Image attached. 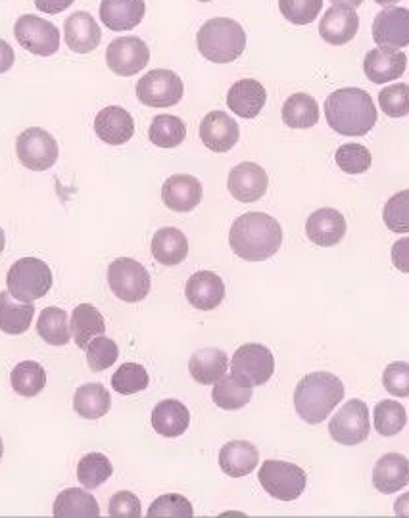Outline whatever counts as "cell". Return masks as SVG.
I'll list each match as a JSON object with an SVG mask.
<instances>
[{"label":"cell","instance_id":"9a60e30c","mask_svg":"<svg viewBox=\"0 0 409 518\" xmlns=\"http://www.w3.org/2000/svg\"><path fill=\"white\" fill-rule=\"evenodd\" d=\"M267 185H269V177L264 167L252 162H244L233 167L227 179V187L233 194V198L244 204L262 200L267 192Z\"/></svg>","mask_w":409,"mask_h":518},{"label":"cell","instance_id":"4dcf8cb0","mask_svg":"<svg viewBox=\"0 0 409 518\" xmlns=\"http://www.w3.org/2000/svg\"><path fill=\"white\" fill-rule=\"evenodd\" d=\"M229 369V357L223 350L204 348L189 361V373L198 384H216Z\"/></svg>","mask_w":409,"mask_h":518},{"label":"cell","instance_id":"f5cc1de1","mask_svg":"<svg viewBox=\"0 0 409 518\" xmlns=\"http://www.w3.org/2000/svg\"><path fill=\"white\" fill-rule=\"evenodd\" d=\"M75 0H35L37 10H41L43 14H60L64 10H68Z\"/></svg>","mask_w":409,"mask_h":518},{"label":"cell","instance_id":"2e32d148","mask_svg":"<svg viewBox=\"0 0 409 518\" xmlns=\"http://www.w3.org/2000/svg\"><path fill=\"white\" fill-rule=\"evenodd\" d=\"M200 139L212 152L225 154L241 139V129L229 114L210 112L200 123Z\"/></svg>","mask_w":409,"mask_h":518},{"label":"cell","instance_id":"94428289","mask_svg":"<svg viewBox=\"0 0 409 518\" xmlns=\"http://www.w3.org/2000/svg\"><path fill=\"white\" fill-rule=\"evenodd\" d=\"M198 2H210V0H198Z\"/></svg>","mask_w":409,"mask_h":518},{"label":"cell","instance_id":"cb8c5ba5","mask_svg":"<svg viewBox=\"0 0 409 518\" xmlns=\"http://www.w3.org/2000/svg\"><path fill=\"white\" fill-rule=\"evenodd\" d=\"M267 93L256 79H241L227 93V106L239 118L254 119L264 110Z\"/></svg>","mask_w":409,"mask_h":518},{"label":"cell","instance_id":"484cf974","mask_svg":"<svg viewBox=\"0 0 409 518\" xmlns=\"http://www.w3.org/2000/svg\"><path fill=\"white\" fill-rule=\"evenodd\" d=\"M185 294L191 306L200 311H212L225 298V284L212 271H198L189 279Z\"/></svg>","mask_w":409,"mask_h":518},{"label":"cell","instance_id":"74e56055","mask_svg":"<svg viewBox=\"0 0 409 518\" xmlns=\"http://www.w3.org/2000/svg\"><path fill=\"white\" fill-rule=\"evenodd\" d=\"M212 400L217 407L225 409V411H237L246 407L252 400V388L244 386L233 375H223L214 384V392H212Z\"/></svg>","mask_w":409,"mask_h":518},{"label":"cell","instance_id":"7a4b0ae2","mask_svg":"<svg viewBox=\"0 0 409 518\" xmlns=\"http://www.w3.org/2000/svg\"><path fill=\"white\" fill-rule=\"evenodd\" d=\"M325 118L333 131L344 137H363L377 123L373 98L363 89H338L325 102Z\"/></svg>","mask_w":409,"mask_h":518},{"label":"cell","instance_id":"e0dca14e","mask_svg":"<svg viewBox=\"0 0 409 518\" xmlns=\"http://www.w3.org/2000/svg\"><path fill=\"white\" fill-rule=\"evenodd\" d=\"M360 29V18L354 8L348 6H333L329 8L319 24V35L325 43L340 47L350 43Z\"/></svg>","mask_w":409,"mask_h":518},{"label":"cell","instance_id":"44dd1931","mask_svg":"<svg viewBox=\"0 0 409 518\" xmlns=\"http://www.w3.org/2000/svg\"><path fill=\"white\" fill-rule=\"evenodd\" d=\"M409 484V461L402 453H386L373 469V486L381 494H396Z\"/></svg>","mask_w":409,"mask_h":518},{"label":"cell","instance_id":"bcb514c9","mask_svg":"<svg viewBox=\"0 0 409 518\" xmlns=\"http://www.w3.org/2000/svg\"><path fill=\"white\" fill-rule=\"evenodd\" d=\"M150 518H191L194 517L193 505L187 497L179 494H166L158 497L150 509Z\"/></svg>","mask_w":409,"mask_h":518},{"label":"cell","instance_id":"7bdbcfd3","mask_svg":"<svg viewBox=\"0 0 409 518\" xmlns=\"http://www.w3.org/2000/svg\"><path fill=\"white\" fill-rule=\"evenodd\" d=\"M338 169H342L348 175H361L371 167V152L367 146L358 142L342 144L337 150Z\"/></svg>","mask_w":409,"mask_h":518},{"label":"cell","instance_id":"11a10c76","mask_svg":"<svg viewBox=\"0 0 409 518\" xmlns=\"http://www.w3.org/2000/svg\"><path fill=\"white\" fill-rule=\"evenodd\" d=\"M394 513L396 517H409V492L408 494L400 495L394 503Z\"/></svg>","mask_w":409,"mask_h":518},{"label":"cell","instance_id":"816d5d0a","mask_svg":"<svg viewBox=\"0 0 409 518\" xmlns=\"http://www.w3.org/2000/svg\"><path fill=\"white\" fill-rule=\"evenodd\" d=\"M392 265L402 273H409V236L394 242V246H392Z\"/></svg>","mask_w":409,"mask_h":518},{"label":"cell","instance_id":"ba28073f","mask_svg":"<svg viewBox=\"0 0 409 518\" xmlns=\"http://www.w3.org/2000/svg\"><path fill=\"white\" fill-rule=\"evenodd\" d=\"M275 373V357L264 344H244L231 359V375L244 386H262Z\"/></svg>","mask_w":409,"mask_h":518},{"label":"cell","instance_id":"91938a15","mask_svg":"<svg viewBox=\"0 0 409 518\" xmlns=\"http://www.w3.org/2000/svg\"><path fill=\"white\" fill-rule=\"evenodd\" d=\"M2 453H4V446H2V440H0V459H2Z\"/></svg>","mask_w":409,"mask_h":518},{"label":"cell","instance_id":"f1b7e54d","mask_svg":"<svg viewBox=\"0 0 409 518\" xmlns=\"http://www.w3.org/2000/svg\"><path fill=\"white\" fill-rule=\"evenodd\" d=\"M152 256L162 265H179L189 256V240L183 231L164 227L152 238Z\"/></svg>","mask_w":409,"mask_h":518},{"label":"cell","instance_id":"6da1fadb","mask_svg":"<svg viewBox=\"0 0 409 518\" xmlns=\"http://www.w3.org/2000/svg\"><path fill=\"white\" fill-rule=\"evenodd\" d=\"M229 244L244 261H265L279 252L283 229L279 221L267 213H244L231 227Z\"/></svg>","mask_w":409,"mask_h":518},{"label":"cell","instance_id":"e575fe53","mask_svg":"<svg viewBox=\"0 0 409 518\" xmlns=\"http://www.w3.org/2000/svg\"><path fill=\"white\" fill-rule=\"evenodd\" d=\"M283 121L290 129H310L319 121V104L313 96L296 93L283 104Z\"/></svg>","mask_w":409,"mask_h":518},{"label":"cell","instance_id":"836d02e7","mask_svg":"<svg viewBox=\"0 0 409 518\" xmlns=\"http://www.w3.org/2000/svg\"><path fill=\"white\" fill-rule=\"evenodd\" d=\"M110 405H112L110 392L98 382L77 388V392L73 396V407H75L77 415L83 419H89V421L104 417L110 411Z\"/></svg>","mask_w":409,"mask_h":518},{"label":"cell","instance_id":"8992f818","mask_svg":"<svg viewBox=\"0 0 409 518\" xmlns=\"http://www.w3.org/2000/svg\"><path fill=\"white\" fill-rule=\"evenodd\" d=\"M260 484L267 494L279 501H294L304 494L308 476L304 469L287 461L269 459L258 472Z\"/></svg>","mask_w":409,"mask_h":518},{"label":"cell","instance_id":"c3c4849f","mask_svg":"<svg viewBox=\"0 0 409 518\" xmlns=\"http://www.w3.org/2000/svg\"><path fill=\"white\" fill-rule=\"evenodd\" d=\"M381 110L388 118H404L409 114V85L396 83L379 93Z\"/></svg>","mask_w":409,"mask_h":518},{"label":"cell","instance_id":"f907efd6","mask_svg":"<svg viewBox=\"0 0 409 518\" xmlns=\"http://www.w3.org/2000/svg\"><path fill=\"white\" fill-rule=\"evenodd\" d=\"M108 515L114 518H139L143 515L141 501L131 492H118L110 499Z\"/></svg>","mask_w":409,"mask_h":518},{"label":"cell","instance_id":"3957f363","mask_svg":"<svg viewBox=\"0 0 409 518\" xmlns=\"http://www.w3.org/2000/svg\"><path fill=\"white\" fill-rule=\"evenodd\" d=\"M344 400V384L340 378L319 371L302 378L294 392V407L302 421L321 424Z\"/></svg>","mask_w":409,"mask_h":518},{"label":"cell","instance_id":"9c48e42d","mask_svg":"<svg viewBox=\"0 0 409 518\" xmlns=\"http://www.w3.org/2000/svg\"><path fill=\"white\" fill-rule=\"evenodd\" d=\"M185 85L171 70H152L137 83V96L148 108H171L181 102Z\"/></svg>","mask_w":409,"mask_h":518},{"label":"cell","instance_id":"b9f144b4","mask_svg":"<svg viewBox=\"0 0 409 518\" xmlns=\"http://www.w3.org/2000/svg\"><path fill=\"white\" fill-rule=\"evenodd\" d=\"M150 378L139 363H123L112 377V388L121 396H131L148 388Z\"/></svg>","mask_w":409,"mask_h":518},{"label":"cell","instance_id":"f6af8a7d","mask_svg":"<svg viewBox=\"0 0 409 518\" xmlns=\"http://www.w3.org/2000/svg\"><path fill=\"white\" fill-rule=\"evenodd\" d=\"M383 219H385L388 231L398 233V235L409 233V190H402V192L394 194L386 202Z\"/></svg>","mask_w":409,"mask_h":518},{"label":"cell","instance_id":"9f6ffc18","mask_svg":"<svg viewBox=\"0 0 409 518\" xmlns=\"http://www.w3.org/2000/svg\"><path fill=\"white\" fill-rule=\"evenodd\" d=\"M333 2V6H348V8H358L363 4V0H331Z\"/></svg>","mask_w":409,"mask_h":518},{"label":"cell","instance_id":"681fc988","mask_svg":"<svg viewBox=\"0 0 409 518\" xmlns=\"http://www.w3.org/2000/svg\"><path fill=\"white\" fill-rule=\"evenodd\" d=\"M383 384L394 398H409V363L394 361L385 369Z\"/></svg>","mask_w":409,"mask_h":518},{"label":"cell","instance_id":"ac0fdd59","mask_svg":"<svg viewBox=\"0 0 409 518\" xmlns=\"http://www.w3.org/2000/svg\"><path fill=\"white\" fill-rule=\"evenodd\" d=\"M162 200L171 212H193L202 200V185L193 175H171L162 187Z\"/></svg>","mask_w":409,"mask_h":518},{"label":"cell","instance_id":"30bf717a","mask_svg":"<svg viewBox=\"0 0 409 518\" xmlns=\"http://www.w3.org/2000/svg\"><path fill=\"white\" fill-rule=\"evenodd\" d=\"M14 35L16 41L35 56H52L60 48L58 27L41 16L25 14L18 18L14 25Z\"/></svg>","mask_w":409,"mask_h":518},{"label":"cell","instance_id":"d6986e66","mask_svg":"<svg viewBox=\"0 0 409 518\" xmlns=\"http://www.w3.org/2000/svg\"><path fill=\"white\" fill-rule=\"evenodd\" d=\"M408 66V58L404 52H390L383 48H373L367 52L363 60V71L369 81L375 85H385L404 75Z\"/></svg>","mask_w":409,"mask_h":518},{"label":"cell","instance_id":"680465c9","mask_svg":"<svg viewBox=\"0 0 409 518\" xmlns=\"http://www.w3.org/2000/svg\"><path fill=\"white\" fill-rule=\"evenodd\" d=\"M4 246H6V236H4V231L0 229V254L4 252Z\"/></svg>","mask_w":409,"mask_h":518},{"label":"cell","instance_id":"5b68a950","mask_svg":"<svg viewBox=\"0 0 409 518\" xmlns=\"http://www.w3.org/2000/svg\"><path fill=\"white\" fill-rule=\"evenodd\" d=\"M6 284L18 302H35L47 296L52 286V271L41 259H18L8 271Z\"/></svg>","mask_w":409,"mask_h":518},{"label":"cell","instance_id":"ee69618b","mask_svg":"<svg viewBox=\"0 0 409 518\" xmlns=\"http://www.w3.org/2000/svg\"><path fill=\"white\" fill-rule=\"evenodd\" d=\"M85 352H87V363L93 373L110 369L118 361V355H120L118 344L112 338H106L104 334L93 338L89 342V346L85 348Z\"/></svg>","mask_w":409,"mask_h":518},{"label":"cell","instance_id":"7402d4cb","mask_svg":"<svg viewBox=\"0 0 409 518\" xmlns=\"http://www.w3.org/2000/svg\"><path fill=\"white\" fill-rule=\"evenodd\" d=\"M98 12L110 31H131L145 18V0H102Z\"/></svg>","mask_w":409,"mask_h":518},{"label":"cell","instance_id":"1f68e13d","mask_svg":"<svg viewBox=\"0 0 409 518\" xmlns=\"http://www.w3.org/2000/svg\"><path fill=\"white\" fill-rule=\"evenodd\" d=\"M35 315L33 302H16L10 292H0V330L12 336L24 334Z\"/></svg>","mask_w":409,"mask_h":518},{"label":"cell","instance_id":"603a6c76","mask_svg":"<svg viewBox=\"0 0 409 518\" xmlns=\"http://www.w3.org/2000/svg\"><path fill=\"white\" fill-rule=\"evenodd\" d=\"M95 133L98 139H102L106 144L120 146L133 139L135 121L131 118V114L120 106H108L97 114Z\"/></svg>","mask_w":409,"mask_h":518},{"label":"cell","instance_id":"83f0119b","mask_svg":"<svg viewBox=\"0 0 409 518\" xmlns=\"http://www.w3.org/2000/svg\"><path fill=\"white\" fill-rule=\"evenodd\" d=\"M189 424H191V413L181 401H160L152 411V426L164 438H177L185 434Z\"/></svg>","mask_w":409,"mask_h":518},{"label":"cell","instance_id":"f35d334b","mask_svg":"<svg viewBox=\"0 0 409 518\" xmlns=\"http://www.w3.org/2000/svg\"><path fill=\"white\" fill-rule=\"evenodd\" d=\"M187 137V127L177 116H156L150 123L148 139L158 148H175Z\"/></svg>","mask_w":409,"mask_h":518},{"label":"cell","instance_id":"7dc6e473","mask_svg":"<svg viewBox=\"0 0 409 518\" xmlns=\"http://www.w3.org/2000/svg\"><path fill=\"white\" fill-rule=\"evenodd\" d=\"M279 8L290 24L308 25L321 14L323 0H279Z\"/></svg>","mask_w":409,"mask_h":518},{"label":"cell","instance_id":"4fadbf2b","mask_svg":"<svg viewBox=\"0 0 409 518\" xmlns=\"http://www.w3.org/2000/svg\"><path fill=\"white\" fill-rule=\"evenodd\" d=\"M150 62V50L139 37H118L106 50V64L120 77H131L145 70Z\"/></svg>","mask_w":409,"mask_h":518},{"label":"cell","instance_id":"8fae6325","mask_svg":"<svg viewBox=\"0 0 409 518\" xmlns=\"http://www.w3.org/2000/svg\"><path fill=\"white\" fill-rule=\"evenodd\" d=\"M16 154L20 162L31 171H47L58 160V142L49 131L41 127L25 129L16 141Z\"/></svg>","mask_w":409,"mask_h":518},{"label":"cell","instance_id":"60d3db41","mask_svg":"<svg viewBox=\"0 0 409 518\" xmlns=\"http://www.w3.org/2000/svg\"><path fill=\"white\" fill-rule=\"evenodd\" d=\"M373 421H375V430L381 436H396L406 428L408 413L400 401L385 400L375 405Z\"/></svg>","mask_w":409,"mask_h":518},{"label":"cell","instance_id":"d6a6232c","mask_svg":"<svg viewBox=\"0 0 409 518\" xmlns=\"http://www.w3.org/2000/svg\"><path fill=\"white\" fill-rule=\"evenodd\" d=\"M70 329H72L73 342L81 350H85L93 338L104 334L106 323L97 307L91 306V304H81L73 309Z\"/></svg>","mask_w":409,"mask_h":518},{"label":"cell","instance_id":"277c9868","mask_svg":"<svg viewBox=\"0 0 409 518\" xmlns=\"http://www.w3.org/2000/svg\"><path fill=\"white\" fill-rule=\"evenodd\" d=\"M200 54L214 64L235 62L246 48V31L231 18H212L196 35Z\"/></svg>","mask_w":409,"mask_h":518},{"label":"cell","instance_id":"d590c367","mask_svg":"<svg viewBox=\"0 0 409 518\" xmlns=\"http://www.w3.org/2000/svg\"><path fill=\"white\" fill-rule=\"evenodd\" d=\"M12 388L22 398H35L47 386V373L37 361H22L12 369Z\"/></svg>","mask_w":409,"mask_h":518},{"label":"cell","instance_id":"ffe728a7","mask_svg":"<svg viewBox=\"0 0 409 518\" xmlns=\"http://www.w3.org/2000/svg\"><path fill=\"white\" fill-rule=\"evenodd\" d=\"M306 235L317 246H323V248L337 246L346 235V219L338 210L321 208L308 217Z\"/></svg>","mask_w":409,"mask_h":518},{"label":"cell","instance_id":"52a82bcc","mask_svg":"<svg viewBox=\"0 0 409 518\" xmlns=\"http://www.w3.org/2000/svg\"><path fill=\"white\" fill-rule=\"evenodd\" d=\"M108 284L112 292L127 304L143 302L150 292V275L139 261L120 258L108 267Z\"/></svg>","mask_w":409,"mask_h":518},{"label":"cell","instance_id":"4316f807","mask_svg":"<svg viewBox=\"0 0 409 518\" xmlns=\"http://www.w3.org/2000/svg\"><path fill=\"white\" fill-rule=\"evenodd\" d=\"M260 453L256 446L246 440H235L225 444L219 451V467L231 478H242L258 467Z\"/></svg>","mask_w":409,"mask_h":518},{"label":"cell","instance_id":"f546056e","mask_svg":"<svg viewBox=\"0 0 409 518\" xmlns=\"http://www.w3.org/2000/svg\"><path fill=\"white\" fill-rule=\"evenodd\" d=\"M52 513L58 518H97L100 509L97 499L83 488H68L56 497Z\"/></svg>","mask_w":409,"mask_h":518},{"label":"cell","instance_id":"db71d44e","mask_svg":"<svg viewBox=\"0 0 409 518\" xmlns=\"http://www.w3.org/2000/svg\"><path fill=\"white\" fill-rule=\"evenodd\" d=\"M14 60H16L14 50H12V47H10L6 41L0 39V75L6 73V71L14 66Z\"/></svg>","mask_w":409,"mask_h":518},{"label":"cell","instance_id":"8d00e7d4","mask_svg":"<svg viewBox=\"0 0 409 518\" xmlns=\"http://www.w3.org/2000/svg\"><path fill=\"white\" fill-rule=\"evenodd\" d=\"M37 332L50 346H66L72 340L68 313L60 307H45L37 321Z\"/></svg>","mask_w":409,"mask_h":518},{"label":"cell","instance_id":"ab89813d","mask_svg":"<svg viewBox=\"0 0 409 518\" xmlns=\"http://www.w3.org/2000/svg\"><path fill=\"white\" fill-rule=\"evenodd\" d=\"M114 472L110 459L102 453H87L77 465V480L85 490H97Z\"/></svg>","mask_w":409,"mask_h":518},{"label":"cell","instance_id":"d4e9b609","mask_svg":"<svg viewBox=\"0 0 409 518\" xmlns=\"http://www.w3.org/2000/svg\"><path fill=\"white\" fill-rule=\"evenodd\" d=\"M66 43L77 54H89L100 47L102 31L89 12H73L64 24Z\"/></svg>","mask_w":409,"mask_h":518},{"label":"cell","instance_id":"6f0895ef","mask_svg":"<svg viewBox=\"0 0 409 518\" xmlns=\"http://www.w3.org/2000/svg\"><path fill=\"white\" fill-rule=\"evenodd\" d=\"M377 4H381V6H394L396 2H400V0H375Z\"/></svg>","mask_w":409,"mask_h":518},{"label":"cell","instance_id":"7c38bea8","mask_svg":"<svg viewBox=\"0 0 409 518\" xmlns=\"http://www.w3.org/2000/svg\"><path fill=\"white\" fill-rule=\"evenodd\" d=\"M369 409L365 401L350 400L329 423L331 438L340 446H358L369 438Z\"/></svg>","mask_w":409,"mask_h":518},{"label":"cell","instance_id":"5bb4252c","mask_svg":"<svg viewBox=\"0 0 409 518\" xmlns=\"http://www.w3.org/2000/svg\"><path fill=\"white\" fill-rule=\"evenodd\" d=\"M373 39L377 47L398 52L409 45V10L388 6L373 22Z\"/></svg>","mask_w":409,"mask_h":518}]
</instances>
